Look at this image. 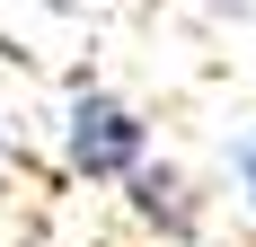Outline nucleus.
Instances as JSON below:
<instances>
[{"instance_id": "f257e3e1", "label": "nucleus", "mask_w": 256, "mask_h": 247, "mask_svg": "<svg viewBox=\"0 0 256 247\" xmlns=\"http://www.w3.org/2000/svg\"><path fill=\"white\" fill-rule=\"evenodd\" d=\"M71 159L88 176H124L132 159H142V124H132L115 98H80L71 106Z\"/></svg>"}, {"instance_id": "f03ea898", "label": "nucleus", "mask_w": 256, "mask_h": 247, "mask_svg": "<svg viewBox=\"0 0 256 247\" xmlns=\"http://www.w3.org/2000/svg\"><path fill=\"white\" fill-rule=\"evenodd\" d=\"M238 176H248V194H256V132L238 142Z\"/></svg>"}]
</instances>
